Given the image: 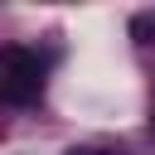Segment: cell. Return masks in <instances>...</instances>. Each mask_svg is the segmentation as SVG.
Wrapping results in <instances>:
<instances>
[{"mask_svg": "<svg viewBox=\"0 0 155 155\" xmlns=\"http://www.w3.org/2000/svg\"><path fill=\"white\" fill-rule=\"evenodd\" d=\"M0 92H5V102H15V107L39 102V92H44V63H39L34 48L10 44V48L0 53Z\"/></svg>", "mask_w": 155, "mask_h": 155, "instance_id": "1", "label": "cell"}, {"mask_svg": "<svg viewBox=\"0 0 155 155\" xmlns=\"http://www.w3.org/2000/svg\"><path fill=\"white\" fill-rule=\"evenodd\" d=\"M68 155H121V150H102V145H73Z\"/></svg>", "mask_w": 155, "mask_h": 155, "instance_id": "2", "label": "cell"}, {"mask_svg": "<svg viewBox=\"0 0 155 155\" xmlns=\"http://www.w3.org/2000/svg\"><path fill=\"white\" fill-rule=\"evenodd\" d=\"M131 34H136L140 44H150V39H145V34H150V19H136V24H131Z\"/></svg>", "mask_w": 155, "mask_h": 155, "instance_id": "3", "label": "cell"}]
</instances>
